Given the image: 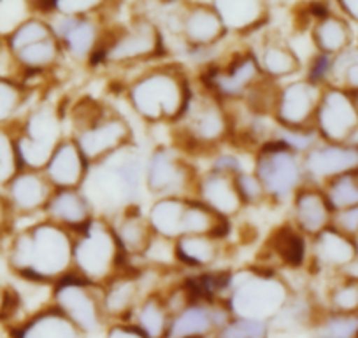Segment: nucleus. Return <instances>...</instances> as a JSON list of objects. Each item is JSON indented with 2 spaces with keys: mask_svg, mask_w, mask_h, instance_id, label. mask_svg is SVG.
I'll list each match as a JSON object with an SVG mask.
<instances>
[{
  "mask_svg": "<svg viewBox=\"0 0 358 338\" xmlns=\"http://www.w3.org/2000/svg\"><path fill=\"white\" fill-rule=\"evenodd\" d=\"M57 32L64 53L79 64L97 65L106 36L99 30L92 16H65Z\"/></svg>",
  "mask_w": 358,
  "mask_h": 338,
  "instance_id": "393cba45",
  "label": "nucleus"
},
{
  "mask_svg": "<svg viewBox=\"0 0 358 338\" xmlns=\"http://www.w3.org/2000/svg\"><path fill=\"white\" fill-rule=\"evenodd\" d=\"M308 182L323 186L344 174L358 172V140L355 142H322L302 154Z\"/></svg>",
  "mask_w": 358,
  "mask_h": 338,
  "instance_id": "a211bd4d",
  "label": "nucleus"
},
{
  "mask_svg": "<svg viewBox=\"0 0 358 338\" xmlns=\"http://www.w3.org/2000/svg\"><path fill=\"white\" fill-rule=\"evenodd\" d=\"M236 181L241 193V198H243L246 209L248 207H262L265 203H268L267 195H265L260 181H258L253 172L243 170L241 174L236 175Z\"/></svg>",
  "mask_w": 358,
  "mask_h": 338,
  "instance_id": "37998d69",
  "label": "nucleus"
},
{
  "mask_svg": "<svg viewBox=\"0 0 358 338\" xmlns=\"http://www.w3.org/2000/svg\"><path fill=\"white\" fill-rule=\"evenodd\" d=\"M216 13L222 18L227 32L248 34L257 30L267 22V4L265 0H216Z\"/></svg>",
  "mask_w": 358,
  "mask_h": 338,
  "instance_id": "72a5a7b5",
  "label": "nucleus"
},
{
  "mask_svg": "<svg viewBox=\"0 0 358 338\" xmlns=\"http://www.w3.org/2000/svg\"><path fill=\"white\" fill-rule=\"evenodd\" d=\"M322 303L329 312L358 314V275L341 274L330 277Z\"/></svg>",
  "mask_w": 358,
  "mask_h": 338,
  "instance_id": "e433bc0d",
  "label": "nucleus"
},
{
  "mask_svg": "<svg viewBox=\"0 0 358 338\" xmlns=\"http://www.w3.org/2000/svg\"><path fill=\"white\" fill-rule=\"evenodd\" d=\"M32 88L16 78L0 75V126H9L25 112Z\"/></svg>",
  "mask_w": 358,
  "mask_h": 338,
  "instance_id": "4c0bfd02",
  "label": "nucleus"
},
{
  "mask_svg": "<svg viewBox=\"0 0 358 338\" xmlns=\"http://www.w3.org/2000/svg\"><path fill=\"white\" fill-rule=\"evenodd\" d=\"M311 37L316 46V53L329 54V57H336L353 46V30L350 22L344 16L332 15L330 11L316 20Z\"/></svg>",
  "mask_w": 358,
  "mask_h": 338,
  "instance_id": "f704fd0d",
  "label": "nucleus"
},
{
  "mask_svg": "<svg viewBox=\"0 0 358 338\" xmlns=\"http://www.w3.org/2000/svg\"><path fill=\"white\" fill-rule=\"evenodd\" d=\"M192 93L194 84L187 71L174 64L153 65L123 86L127 103L146 125H176Z\"/></svg>",
  "mask_w": 358,
  "mask_h": 338,
  "instance_id": "f03ea898",
  "label": "nucleus"
},
{
  "mask_svg": "<svg viewBox=\"0 0 358 338\" xmlns=\"http://www.w3.org/2000/svg\"><path fill=\"white\" fill-rule=\"evenodd\" d=\"M178 32L194 51L209 50L227 36V29L215 8L192 4L178 18Z\"/></svg>",
  "mask_w": 358,
  "mask_h": 338,
  "instance_id": "bb28decb",
  "label": "nucleus"
},
{
  "mask_svg": "<svg viewBox=\"0 0 358 338\" xmlns=\"http://www.w3.org/2000/svg\"><path fill=\"white\" fill-rule=\"evenodd\" d=\"M172 140L188 156H215L232 139L225 102L206 88H195L185 115L172 125Z\"/></svg>",
  "mask_w": 358,
  "mask_h": 338,
  "instance_id": "39448f33",
  "label": "nucleus"
},
{
  "mask_svg": "<svg viewBox=\"0 0 358 338\" xmlns=\"http://www.w3.org/2000/svg\"><path fill=\"white\" fill-rule=\"evenodd\" d=\"M267 75L262 72L253 51L232 54L225 64L209 65L201 79L202 88L215 93L223 102H241Z\"/></svg>",
  "mask_w": 358,
  "mask_h": 338,
  "instance_id": "2eb2a0df",
  "label": "nucleus"
},
{
  "mask_svg": "<svg viewBox=\"0 0 358 338\" xmlns=\"http://www.w3.org/2000/svg\"><path fill=\"white\" fill-rule=\"evenodd\" d=\"M165 54L167 50L160 30L150 20L139 18L130 27L111 32L109 37H106L97 65L108 64L129 67V65L160 60Z\"/></svg>",
  "mask_w": 358,
  "mask_h": 338,
  "instance_id": "f8f14e48",
  "label": "nucleus"
},
{
  "mask_svg": "<svg viewBox=\"0 0 358 338\" xmlns=\"http://www.w3.org/2000/svg\"><path fill=\"white\" fill-rule=\"evenodd\" d=\"M64 107L51 100H41L11 125L16 153L22 168L44 170L55 147L65 133Z\"/></svg>",
  "mask_w": 358,
  "mask_h": 338,
  "instance_id": "6e6552de",
  "label": "nucleus"
},
{
  "mask_svg": "<svg viewBox=\"0 0 358 338\" xmlns=\"http://www.w3.org/2000/svg\"><path fill=\"white\" fill-rule=\"evenodd\" d=\"M236 175L237 174L209 167L199 175L194 198H197L199 202L208 205L225 219L234 221L246 210L239 188H237Z\"/></svg>",
  "mask_w": 358,
  "mask_h": 338,
  "instance_id": "aec40b11",
  "label": "nucleus"
},
{
  "mask_svg": "<svg viewBox=\"0 0 358 338\" xmlns=\"http://www.w3.org/2000/svg\"><path fill=\"white\" fill-rule=\"evenodd\" d=\"M188 196H162L155 198L148 209V219L157 237L174 242L183 235V214Z\"/></svg>",
  "mask_w": 358,
  "mask_h": 338,
  "instance_id": "c9c22d12",
  "label": "nucleus"
},
{
  "mask_svg": "<svg viewBox=\"0 0 358 338\" xmlns=\"http://www.w3.org/2000/svg\"><path fill=\"white\" fill-rule=\"evenodd\" d=\"M255 57H257L262 72L273 81L283 82L285 79L294 78L302 71L301 58L280 37L265 39Z\"/></svg>",
  "mask_w": 358,
  "mask_h": 338,
  "instance_id": "473e14b6",
  "label": "nucleus"
},
{
  "mask_svg": "<svg viewBox=\"0 0 358 338\" xmlns=\"http://www.w3.org/2000/svg\"><path fill=\"white\" fill-rule=\"evenodd\" d=\"M330 84L358 93V44L332 57Z\"/></svg>",
  "mask_w": 358,
  "mask_h": 338,
  "instance_id": "58836bf2",
  "label": "nucleus"
},
{
  "mask_svg": "<svg viewBox=\"0 0 358 338\" xmlns=\"http://www.w3.org/2000/svg\"><path fill=\"white\" fill-rule=\"evenodd\" d=\"M227 239L215 235H181L172 242L176 265L197 272L213 270L227 254Z\"/></svg>",
  "mask_w": 358,
  "mask_h": 338,
  "instance_id": "c756f323",
  "label": "nucleus"
},
{
  "mask_svg": "<svg viewBox=\"0 0 358 338\" xmlns=\"http://www.w3.org/2000/svg\"><path fill=\"white\" fill-rule=\"evenodd\" d=\"M95 216L97 210L83 188L55 189L43 214V217L60 224L74 235L83 232L95 219Z\"/></svg>",
  "mask_w": 358,
  "mask_h": 338,
  "instance_id": "a878e982",
  "label": "nucleus"
},
{
  "mask_svg": "<svg viewBox=\"0 0 358 338\" xmlns=\"http://www.w3.org/2000/svg\"><path fill=\"white\" fill-rule=\"evenodd\" d=\"M4 300H6V288L0 284V312H2V307H4Z\"/></svg>",
  "mask_w": 358,
  "mask_h": 338,
  "instance_id": "09e8293b",
  "label": "nucleus"
},
{
  "mask_svg": "<svg viewBox=\"0 0 358 338\" xmlns=\"http://www.w3.org/2000/svg\"><path fill=\"white\" fill-rule=\"evenodd\" d=\"M355 95V98H357V103H358V93H353Z\"/></svg>",
  "mask_w": 358,
  "mask_h": 338,
  "instance_id": "8fccbe9b",
  "label": "nucleus"
},
{
  "mask_svg": "<svg viewBox=\"0 0 358 338\" xmlns=\"http://www.w3.org/2000/svg\"><path fill=\"white\" fill-rule=\"evenodd\" d=\"M51 303L88 337L108 326L102 310V289L78 275H69L51 288Z\"/></svg>",
  "mask_w": 358,
  "mask_h": 338,
  "instance_id": "ddd939ff",
  "label": "nucleus"
},
{
  "mask_svg": "<svg viewBox=\"0 0 358 338\" xmlns=\"http://www.w3.org/2000/svg\"><path fill=\"white\" fill-rule=\"evenodd\" d=\"M322 86L308 78L280 82L273 119L278 126L288 130H315Z\"/></svg>",
  "mask_w": 358,
  "mask_h": 338,
  "instance_id": "dca6fc26",
  "label": "nucleus"
},
{
  "mask_svg": "<svg viewBox=\"0 0 358 338\" xmlns=\"http://www.w3.org/2000/svg\"><path fill=\"white\" fill-rule=\"evenodd\" d=\"M65 123L90 167L102 163L118 151L136 144L129 119L111 103L92 95H83L64 110Z\"/></svg>",
  "mask_w": 358,
  "mask_h": 338,
  "instance_id": "7ed1b4c3",
  "label": "nucleus"
},
{
  "mask_svg": "<svg viewBox=\"0 0 358 338\" xmlns=\"http://www.w3.org/2000/svg\"><path fill=\"white\" fill-rule=\"evenodd\" d=\"M334 209L322 186L306 182L290 200V223L306 237L313 239L332 226Z\"/></svg>",
  "mask_w": 358,
  "mask_h": 338,
  "instance_id": "4be33fe9",
  "label": "nucleus"
},
{
  "mask_svg": "<svg viewBox=\"0 0 358 338\" xmlns=\"http://www.w3.org/2000/svg\"><path fill=\"white\" fill-rule=\"evenodd\" d=\"M74 233L41 217L11 237L8 267L16 277L53 288L74 272Z\"/></svg>",
  "mask_w": 358,
  "mask_h": 338,
  "instance_id": "f257e3e1",
  "label": "nucleus"
},
{
  "mask_svg": "<svg viewBox=\"0 0 358 338\" xmlns=\"http://www.w3.org/2000/svg\"><path fill=\"white\" fill-rule=\"evenodd\" d=\"M232 317L225 302L194 300L174 314L169 338H211Z\"/></svg>",
  "mask_w": 358,
  "mask_h": 338,
  "instance_id": "412c9836",
  "label": "nucleus"
},
{
  "mask_svg": "<svg viewBox=\"0 0 358 338\" xmlns=\"http://www.w3.org/2000/svg\"><path fill=\"white\" fill-rule=\"evenodd\" d=\"M143 184L144 161L134 144L102 163L90 167L83 191L92 200L99 216L111 217L125 207L137 203Z\"/></svg>",
  "mask_w": 358,
  "mask_h": 338,
  "instance_id": "423d86ee",
  "label": "nucleus"
},
{
  "mask_svg": "<svg viewBox=\"0 0 358 338\" xmlns=\"http://www.w3.org/2000/svg\"><path fill=\"white\" fill-rule=\"evenodd\" d=\"M132 267L116 239L111 221L106 216L97 214L83 232L76 233L72 274L83 281L102 288L115 275Z\"/></svg>",
  "mask_w": 358,
  "mask_h": 338,
  "instance_id": "0eeeda50",
  "label": "nucleus"
},
{
  "mask_svg": "<svg viewBox=\"0 0 358 338\" xmlns=\"http://www.w3.org/2000/svg\"><path fill=\"white\" fill-rule=\"evenodd\" d=\"M341 11L348 22L358 23V0H337Z\"/></svg>",
  "mask_w": 358,
  "mask_h": 338,
  "instance_id": "de8ad7c7",
  "label": "nucleus"
},
{
  "mask_svg": "<svg viewBox=\"0 0 358 338\" xmlns=\"http://www.w3.org/2000/svg\"><path fill=\"white\" fill-rule=\"evenodd\" d=\"M315 130L322 142H355L358 135V103L353 93L334 84L322 86Z\"/></svg>",
  "mask_w": 358,
  "mask_h": 338,
  "instance_id": "4468645a",
  "label": "nucleus"
},
{
  "mask_svg": "<svg viewBox=\"0 0 358 338\" xmlns=\"http://www.w3.org/2000/svg\"><path fill=\"white\" fill-rule=\"evenodd\" d=\"M4 43L9 57L22 71L23 78L20 81L23 82L53 72L65 54L53 27L39 18L20 23L8 34Z\"/></svg>",
  "mask_w": 358,
  "mask_h": 338,
  "instance_id": "1a4fd4ad",
  "label": "nucleus"
},
{
  "mask_svg": "<svg viewBox=\"0 0 358 338\" xmlns=\"http://www.w3.org/2000/svg\"><path fill=\"white\" fill-rule=\"evenodd\" d=\"M332 226L346 235L358 239V207H350V209L334 210Z\"/></svg>",
  "mask_w": 358,
  "mask_h": 338,
  "instance_id": "c03bdc74",
  "label": "nucleus"
},
{
  "mask_svg": "<svg viewBox=\"0 0 358 338\" xmlns=\"http://www.w3.org/2000/svg\"><path fill=\"white\" fill-rule=\"evenodd\" d=\"M253 172L271 205L290 202L308 182L302 154L278 139H268L253 153Z\"/></svg>",
  "mask_w": 358,
  "mask_h": 338,
  "instance_id": "9d476101",
  "label": "nucleus"
},
{
  "mask_svg": "<svg viewBox=\"0 0 358 338\" xmlns=\"http://www.w3.org/2000/svg\"><path fill=\"white\" fill-rule=\"evenodd\" d=\"M172 317L174 316L164 295V289H153L144 293L130 317V323L136 324L148 338H169Z\"/></svg>",
  "mask_w": 358,
  "mask_h": 338,
  "instance_id": "2f4dec72",
  "label": "nucleus"
},
{
  "mask_svg": "<svg viewBox=\"0 0 358 338\" xmlns=\"http://www.w3.org/2000/svg\"><path fill=\"white\" fill-rule=\"evenodd\" d=\"M15 214H13L11 205L6 198L4 191L0 189V239L13 232V224H15Z\"/></svg>",
  "mask_w": 358,
  "mask_h": 338,
  "instance_id": "49530a36",
  "label": "nucleus"
},
{
  "mask_svg": "<svg viewBox=\"0 0 358 338\" xmlns=\"http://www.w3.org/2000/svg\"><path fill=\"white\" fill-rule=\"evenodd\" d=\"M308 267L313 274H353L358 267V239L339 232L334 226L309 239Z\"/></svg>",
  "mask_w": 358,
  "mask_h": 338,
  "instance_id": "f3484780",
  "label": "nucleus"
},
{
  "mask_svg": "<svg viewBox=\"0 0 358 338\" xmlns=\"http://www.w3.org/2000/svg\"><path fill=\"white\" fill-rule=\"evenodd\" d=\"M294 293L295 288L280 270L251 265L230 272L223 302L234 317L271 324Z\"/></svg>",
  "mask_w": 358,
  "mask_h": 338,
  "instance_id": "20e7f679",
  "label": "nucleus"
},
{
  "mask_svg": "<svg viewBox=\"0 0 358 338\" xmlns=\"http://www.w3.org/2000/svg\"><path fill=\"white\" fill-rule=\"evenodd\" d=\"M104 338H148L136 324L132 323H111L106 326Z\"/></svg>",
  "mask_w": 358,
  "mask_h": 338,
  "instance_id": "a18cd8bd",
  "label": "nucleus"
},
{
  "mask_svg": "<svg viewBox=\"0 0 358 338\" xmlns=\"http://www.w3.org/2000/svg\"><path fill=\"white\" fill-rule=\"evenodd\" d=\"M9 335L11 338H88L51 302L9 328Z\"/></svg>",
  "mask_w": 358,
  "mask_h": 338,
  "instance_id": "c85d7f7f",
  "label": "nucleus"
},
{
  "mask_svg": "<svg viewBox=\"0 0 358 338\" xmlns=\"http://www.w3.org/2000/svg\"><path fill=\"white\" fill-rule=\"evenodd\" d=\"M334 210L358 207V172L344 174L322 186Z\"/></svg>",
  "mask_w": 358,
  "mask_h": 338,
  "instance_id": "ea45409f",
  "label": "nucleus"
},
{
  "mask_svg": "<svg viewBox=\"0 0 358 338\" xmlns=\"http://www.w3.org/2000/svg\"><path fill=\"white\" fill-rule=\"evenodd\" d=\"M194 160L176 146L155 147L144 161V188L153 198L188 196L194 198L199 181Z\"/></svg>",
  "mask_w": 358,
  "mask_h": 338,
  "instance_id": "9b49d317",
  "label": "nucleus"
},
{
  "mask_svg": "<svg viewBox=\"0 0 358 338\" xmlns=\"http://www.w3.org/2000/svg\"><path fill=\"white\" fill-rule=\"evenodd\" d=\"M102 310L108 324L130 323L137 303L144 296L143 272L137 267L115 275L102 286Z\"/></svg>",
  "mask_w": 358,
  "mask_h": 338,
  "instance_id": "b1692460",
  "label": "nucleus"
},
{
  "mask_svg": "<svg viewBox=\"0 0 358 338\" xmlns=\"http://www.w3.org/2000/svg\"><path fill=\"white\" fill-rule=\"evenodd\" d=\"M108 219L111 221L116 239L130 263L146 260L151 246L157 240V233L139 203L125 207Z\"/></svg>",
  "mask_w": 358,
  "mask_h": 338,
  "instance_id": "5701e85b",
  "label": "nucleus"
},
{
  "mask_svg": "<svg viewBox=\"0 0 358 338\" xmlns=\"http://www.w3.org/2000/svg\"><path fill=\"white\" fill-rule=\"evenodd\" d=\"M55 186L44 170L20 168L15 177L2 189L11 205L15 217L43 216L48 202L53 196Z\"/></svg>",
  "mask_w": 358,
  "mask_h": 338,
  "instance_id": "6ab92c4d",
  "label": "nucleus"
},
{
  "mask_svg": "<svg viewBox=\"0 0 358 338\" xmlns=\"http://www.w3.org/2000/svg\"><path fill=\"white\" fill-rule=\"evenodd\" d=\"M264 253L267 254L268 260L278 263V267L299 270L308 267L309 240L290 221H287L271 233L265 242Z\"/></svg>",
  "mask_w": 358,
  "mask_h": 338,
  "instance_id": "7c9ffc66",
  "label": "nucleus"
},
{
  "mask_svg": "<svg viewBox=\"0 0 358 338\" xmlns=\"http://www.w3.org/2000/svg\"><path fill=\"white\" fill-rule=\"evenodd\" d=\"M44 174L57 189L83 188L90 174V163L71 135H65L55 147Z\"/></svg>",
  "mask_w": 358,
  "mask_h": 338,
  "instance_id": "cd10ccee",
  "label": "nucleus"
},
{
  "mask_svg": "<svg viewBox=\"0 0 358 338\" xmlns=\"http://www.w3.org/2000/svg\"><path fill=\"white\" fill-rule=\"evenodd\" d=\"M271 324L264 321L232 317L211 338H271Z\"/></svg>",
  "mask_w": 358,
  "mask_h": 338,
  "instance_id": "a19ab883",
  "label": "nucleus"
},
{
  "mask_svg": "<svg viewBox=\"0 0 358 338\" xmlns=\"http://www.w3.org/2000/svg\"><path fill=\"white\" fill-rule=\"evenodd\" d=\"M22 168L16 153L15 133L11 125L0 126V189H4L6 184L16 175Z\"/></svg>",
  "mask_w": 358,
  "mask_h": 338,
  "instance_id": "79ce46f5",
  "label": "nucleus"
}]
</instances>
